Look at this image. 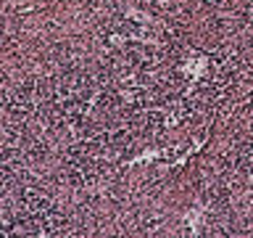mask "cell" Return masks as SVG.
I'll list each match as a JSON object with an SVG mask.
<instances>
[]
</instances>
